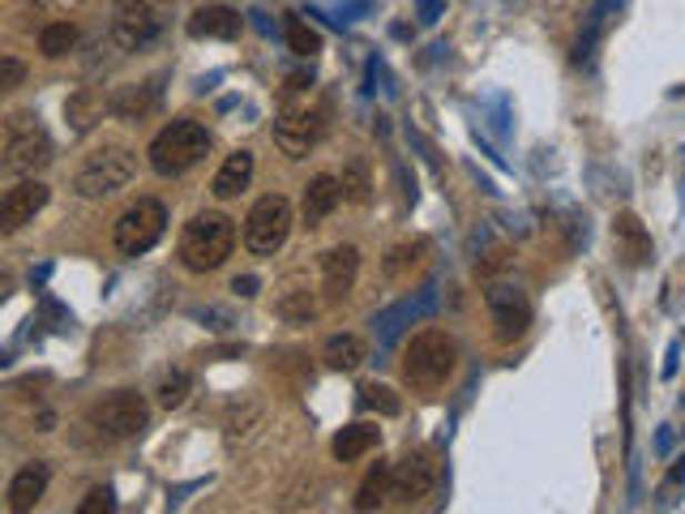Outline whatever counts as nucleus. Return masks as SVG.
<instances>
[{
  "label": "nucleus",
  "instance_id": "58836bf2",
  "mask_svg": "<svg viewBox=\"0 0 685 514\" xmlns=\"http://www.w3.org/2000/svg\"><path fill=\"white\" fill-rule=\"evenodd\" d=\"M4 364H9V356H4V352H0V369H4Z\"/></svg>",
  "mask_w": 685,
  "mask_h": 514
},
{
  "label": "nucleus",
  "instance_id": "dca6fc26",
  "mask_svg": "<svg viewBox=\"0 0 685 514\" xmlns=\"http://www.w3.org/2000/svg\"><path fill=\"white\" fill-rule=\"evenodd\" d=\"M339 202H343V184H339V177L322 172V177H313V181L304 184V193H300V219L309 228H318V223H326L330 214H334Z\"/></svg>",
  "mask_w": 685,
  "mask_h": 514
},
{
  "label": "nucleus",
  "instance_id": "aec40b11",
  "mask_svg": "<svg viewBox=\"0 0 685 514\" xmlns=\"http://www.w3.org/2000/svg\"><path fill=\"white\" fill-rule=\"evenodd\" d=\"M43 493H48V467H43V463H30V467H22V472L9 481V511H18V514L34 511V506L43 502Z\"/></svg>",
  "mask_w": 685,
  "mask_h": 514
},
{
  "label": "nucleus",
  "instance_id": "cd10ccee",
  "mask_svg": "<svg viewBox=\"0 0 685 514\" xmlns=\"http://www.w3.org/2000/svg\"><path fill=\"white\" fill-rule=\"evenodd\" d=\"M360 403L369 407V412H377V416H399L403 412V399L382 386V382H369V386H360Z\"/></svg>",
  "mask_w": 685,
  "mask_h": 514
},
{
  "label": "nucleus",
  "instance_id": "2f4dec72",
  "mask_svg": "<svg viewBox=\"0 0 685 514\" xmlns=\"http://www.w3.org/2000/svg\"><path fill=\"white\" fill-rule=\"evenodd\" d=\"M27 82V64L18 57H0V94H13Z\"/></svg>",
  "mask_w": 685,
  "mask_h": 514
},
{
  "label": "nucleus",
  "instance_id": "72a5a7b5",
  "mask_svg": "<svg viewBox=\"0 0 685 514\" xmlns=\"http://www.w3.org/2000/svg\"><path fill=\"white\" fill-rule=\"evenodd\" d=\"M258 288H262V279H258V274H236V279H232V292L244 296V301H253V296H258Z\"/></svg>",
  "mask_w": 685,
  "mask_h": 514
},
{
  "label": "nucleus",
  "instance_id": "20e7f679",
  "mask_svg": "<svg viewBox=\"0 0 685 514\" xmlns=\"http://www.w3.org/2000/svg\"><path fill=\"white\" fill-rule=\"evenodd\" d=\"M210 154V133L198 121H172L159 129V138L150 142V168L159 177H184L189 168H198Z\"/></svg>",
  "mask_w": 685,
  "mask_h": 514
},
{
  "label": "nucleus",
  "instance_id": "f704fd0d",
  "mask_svg": "<svg viewBox=\"0 0 685 514\" xmlns=\"http://www.w3.org/2000/svg\"><path fill=\"white\" fill-rule=\"evenodd\" d=\"M193 318H198V322H219V331L232 326V318H228L223 309H193Z\"/></svg>",
  "mask_w": 685,
  "mask_h": 514
},
{
  "label": "nucleus",
  "instance_id": "c85d7f7f",
  "mask_svg": "<svg viewBox=\"0 0 685 514\" xmlns=\"http://www.w3.org/2000/svg\"><path fill=\"white\" fill-rule=\"evenodd\" d=\"M343 198L347 202H356V206H364L369 198H373V181H369V172H364V163H347L343 168Z\"/></svg>",
  "mask_w": 685,
  "mask_h": 514
},
{
  "label": "nucleus",
  "instance_id": "1a4fd4ad",
  "mask_svg": "<svg viewBox=\"0 0 685 514\" xmlns=\"http://www.w3.org/2000/svg\"><path fill=\"white\" fill-rule=\"evenodd\" d=\"M90 424H94L103 437H117V442H124V437H138V433L150 424V407H147V399H142V394L117 391V394H108V399H99V403L90 407Z\"/></svg>",
  "mask_w": 685,
  "mask_h": 514
},
{
  "label": "nucleus",
  "instance_id": "5701e85b",
  "mask_svg": "<svg viewBox=\"0 0 685 514\" xmlns=\"http://www.w3.org/2000/svg\"><path fill=\"white\" fill-rule=\"evenodd\" d=\"M154 103H159V82H147V87H124V91H117L112 99H108V108H112L117 117H124V121H142Z\"/></svg>",
  "mask_w": 685,
  "mask_h": 514
},
{
  "label": "nucleus",
  "instance_id": "2eb2a0df",
  "mask_svg": "<svg viewBox=\"0 0 685 514\" xmlns=\"http://www.w3.org/2000/svg\"><path fill=\"white\" fill-rule=\"evenodd\" d=\"M613 249L626 266H647L652 262V232L634 211H622L613 219Z\"/></svg>",
  "mask_w": 685,
  "mask_h": 514
},
{
  "label": "nucleus",
  "instance_id": "ddd939ff",
  "mask_svg": "<svg viewBox=\"0 0 685 514\" xmlns=\"http://www.w3.org/2000/svg\"><path fill=\"white\" fill-rule=\"evenodd\" d=\"M488 313L497 322V339H506V343L523 339L527 326H532V301L518 288H506V283L488 288Z\"/></svg>",
  "mask_w": 685,
  "mask_h": 514
},
{
  "label": "nucleus",
  "instance_id": "393cba45",
  "mask_svg": "<svg viewBox=\"0 0 685 514\" xmlns=\"http://www.w3.org/2000/svg\"><path fill=\"white\" fill-rule=\"evenodd\" d=\"M386 497H390V463H377L364 481H360L356 488V511H377V506H386Z\"/></svg>",
  "mask_w": 685,
  "mask_h": 514
},
{
  "label": "nucleus",
  "instance_id": "e433bc0d",
  "mask_svg": "<svg viewBox=\"0 0 685 514\" xmlns=\"http://www.w3.org/2000/svg\"><path fill=\"white\" fill-rule=\"evenodd\" d=\"M420 13H424V22H437V0H420Z\"/></svg>",
  "mask_w": 685,
  "mask_h": 514
},
{
  "label": "nucleus",
  "instance_id": "473e14b6",
  "mask_svg": "<svg viewBox=\"0 0 685 514\" xmlns=\"http://www.w3.org/2000/svg\"><path fill=\"white\" fill-rule=\"evenodd\" d=\"M108 511H117V493H112L108 484H99V488H90V493H87V502L78 506V514H108Z\"/></svg>",
  "mask_w": 685,
  "mask_h": 514
},
{
  "label": "nucleus",
  "instance_id": "9d476101",
  "mask_svg": "<svg viewBox=\"0 0 685 514\" xmlns=\"http://www.w3.org/2000/svg\"><path fill=\"white\" fill-rule=\"evenodd\" d=\"M437 484H442V463H437V454L433 451L403 454V458L390 467V497H399L403 506L424 502Z\"/></svg>",
  "mask_w": 685,
  "mask_h": 514
},
{
  "label": "nucleus",
  "instance_id": "b1692460",
  "mask_svg": "<svg viewBox=\"0 0 685 514\" xmlns=\"http://www.w3.org/2000/svg\"><path fill=\"white\" fill-rule=\"evenodd\" d=\"M103 112H108V99L99 91H90V87H82L78 94H69V103H64V117L78 124V129H90Z\"/></svg>",
  "mask_w": 685,
  "mask_h": 514
},
{
  "label": "nucleus",
  "instance_id": "39448f33",
  "mask_svg": "<svg viewBox=\"0 0 685 514\" xmlns=\"http://www.w3.org/2000/svg\"><path fill=\"white\" fill-rule=\"evenodd\" d=\"M133 177H138V154L124 151V147H103V151L87 154V163L73 177V189H78V198L99 202V198L120 193Z\"/></svg>",
  "mask_w": 685,
  "mask_h": 514
},
{
  "label": "nucleus",
  "instance_id": "7ed1b4c3",
  "mask_svg": "<svg viewBox=\"0 0 685 514\" xmlns=\"http://www.w3.org/2000/svg\"><path fill=\"white\" fill-rule=\"evenodd\" d=\"M454 369H459V343L446 331H420L403 347V377H407V386L424 394L442 391L454 377Z\"/></svg>",
  "mask_w": 685,
  "mask_h": 514
},
{
  "label": "nucleus",
  "instance_id": "bb28decb",
  "mask_svg": "<svg viewBox=\"0 0 685 514\" xmlns=\"http://www.w3.org/2000/svg\"><path fill=\"white\" fill-rule=\"evenodd\" d=\"M274 313H279L288 326H309V322L318 318V304H313L309 292H288L283 301L274 304Z\"/></svg>",
  "mask_w": 685,
  "mask_h": 514
},
{
  "label": "nucleus",
  "instance_id": "a211bd4d",
  "mask_svg": "<svg viewBox=\"0 0 685 514\" xmlns=\"http://www.w3.org/2000/svg\"><path fill=\"white\" fill-rule=\"evenodd\" d=\"M249 181H253V151H236L223 159V168L214 172V198L219 202H232V198H240L244 189H249Z\"/></svg>",
  "mask_w": 685,
  "mask_h": 514
},
{
  "label": "nucleus",
  "instance_id": "c756f323",
  "mask_svg": "<svg viewBox=\"0 0 685 514\" xmlns=\"http://www.w3.org/2000/svg\"><path fill=\"white\" fill-rule=\"evenodd\" d=\"M288 48H292L296 57H318V52H322V34L313 31L309 22L292 18V22H288Z\"/></svg>",
  "mask_w": 685,
  "mask_h": 514
},
{
  "label": "nucleus",
  "instance_id": "4be33fe9",
  "mask_svg": "<svg viewBox=\"0 0 685 514\" xmlns=\"http://www.w3.org/2000/svg\"><path fill=\"white\" fill-rule=\"evenodd\" d=\"M377 442H382V429L360 421V424H347V429L330 442V451H334L339 463H356V458H364L369 451H377Z\"/></svg>",
  "mask_w": 685,
  "mask_h": 514
},
{
  "label": "nucleus",
  "instance_id": "f257e3e1",
  "mask_svg": "<svg viewBox=\"0 0 685 514\" xmlns=\"http://www.w3.org/2000/svg\"><path fill=\"white\" fill-rule=\"evenodd\" d=\"M309 87H313L309 78H292L288 99H283V108L274 117V142L288 159H304L330 129V108L309 99Z\"/></svg>",
  "mask_w": 685,
  "mask_h": 514
},
{
  "label": "nucleus",
  "instance_id": "9b49d317",
  "mask_svg": "<svg viewBox=\"0 0 685 514\" xmlns=\"http://www.w3.org/2000/svg\"><path fill=\"white\" fill-rule=\"evenodd\" d=\"M163 34V13L150 0H120L112 13V43L120 52H142Z\"/></svg>",
  "mask_w": 685,
  "mask_h": 514
},
{
  "label": "nucleus",
  "instance_id": "f8f14e48",
  "mask_svg": "<svg viewBox=\"0 0 685 514\" xmlns=\"http://www.w3.org/2000/svg\"><path fill=\"white\" fill-rule=\"evenodd\" d=\"M48 198H52V189L43 181H18L13 189H4L0 193V236H13V232H22L34 214L48 206Z\"/></svg>",
  "mask_w": 685,
  "mask_h": 514
},
{
  "label": "nucleus",
  "instance_id": "0eeeda50",
  "mask_svg": "<svg viewBox=\"0 0 685 514\" xmlns=\"http://www.w3.org/2000/svg\"><path fill=\"white\" fill-rule=\"evenodd\" d=\"M52 159H57V151H52L48 129L34 124L30 117H13L9 138H4V159H0L4 172H13V177H34V172H43Z\"/></svg>",
  "mask_w": 685,
  "mask_h": 514
},
{
  "label": "nucleus",
  "instance_id": "c9c22d12",
  "mask_svg": "<svg viewBox=\"0 0 685 514\" xmlns=\"http://www.w3.org/2000/svg\"><path fill=\"white\" fill-rule=\"evenodd\" d=\"M13 288H18V283H13V274L0 271V304H4V301H9V296H13Z\"/></svg>",
  "mask_w": 685,
  "mask_h": 514
},
{
  "label": "nucleus",
  "instance_id": "f3484780",
  "mask_svg": "<svg viewBox=\"0 0 685 514\" xmlns=\"http://www.w3.org/2000/svg\"><path fill=\"white\" fill-rule=\"evenodd\" d=\"M244 18L232 4H202L193 18H189V34L193 39H236Z\"/></svg>",
  "mask_w": 685,
  "mask_h": 514
},
{
  "label": "nucleus",
  "instance_id": "f03ea898",
  "mask_svg": "<svg viewBox=\"0 0 685 514\" xmlns=\"http://www.w3.org/2000/svg\"><path fill=\"white\" fill-rule=\"evenodd\" d=\"M236 249V223L219 211H202L184 223V236H180V262L184 271L206 274L219 271Z\"/></svg>",
  "mask_w": 685,
  "mask_h": 514
},
{
  "label": "nucleus",
  "instance_id": "7c9ffc66",
  "mask_svg": "<svg viewBox=\"0 0 685 514\" xmlns=\"http://www.w3.org/2000/svg\"><path fill=\"white\" fill-rule=\"evenodd\" d=\"M189 391H193L189 373H184V369H172V373L159 382V403H163V407H180V403L189 399Z\"/></svg>",
  "mask_w": 685,
  "mask_h": 514
},
{
  "label": "nucleus",
  "instance_id": "4468645a",
  "mask_svg": "<svg viewBox=\"0 0 685 514\" xmlns=\"http://www.w3.org/2000/svg\"><path fill=\"white\" fill-rule=\"evenodd\" d=\"M318 266H322V288H326L330 301H347L360 274V249L356 244H334L322 253Z\"/></svg>",
  "mask_w": 685,
  "mask_h": 514
},
{
  "label": "nucleus",
  "instance_id": "6e6552de",
  "mask_svg": "<svg viewBox=\"0 0 685 514\" xmlns=\"http://www.w3.org/2000/svg\"><path fill=\"white\" fill-rule=\"evenodd\" d=\"M163 228H168V211H163V202H154V198H138V202L117 219V232H112L117 253H124V258H142V253H150V249L159 244Z\"/></svg>",
  "mask_w": 685,
  "mask_h": 514
},
{
  "label": "nucleus",
  "instance_id": "a878e982",
  "mask_svg": "<svg viewBox=\"0 0 685 514\" xmlns=\"http://www.w3.org/2000/svg\"><path fill=\"white\" fill-rule=\"evenodd\" d=\"M73 48H78V27H73V22H52V27H43V34H39V52H43L48 61L69 57Z\"/></svg>",
  "mask_w": 685,
  "mask_h": 514
},
{
  "label": "nucleus",
  "instance_id": "4c0bfd02",
  "mask_svg": "<svg viewBox=\"0 0 685 514\" xmlns=\"http://www.w3.org/2000/svg\"><path fill=\"white\" fill-rule=\"evenodd\" d=\"M668 451H673V429L659 433V454H668Z\"/></svg>",
  "mask_w": 685,
  "mask_h": 514
},
{
  "label": "nucleus",
  "instance_id": "6ab92c4d",
  "mask_svg": "<svg viewBox=\"0 0 685 514\" xmlns=\"http://www.w3.org/2000/svg\"><path fill=\"white\" fill-rule=\"evenodd\" d=\"M322 361H326V369H334V373H356L360 364L369 361V343L360 339V334H330L326 343H322Z\"/></svg>",
  "mask_w": 685,
  "mask_h": 514
},
{
  "label": "nucleus",
  "instance_id": "423d86ee",
  "mask_svg": "<svg viewBox=\"0 0 685 514\" xmlns=\"http://www.w3.org/2000/svg\"><path fill=\"white\" fill-rule=\"evenodd\" d=\"M292 223H296V214H292V202L283 193L258 198L253 211L244 214V244H249V253H258V258L279 253L288 244V236H292Z\"/></svg>",
  "mask_w": 685,
  "mask_h": 514
},
{
  "label": "nucleus",
  "instance_id": "412c9836",
  "mask_svg": "<svg viewBox=\"0 0 685 514\" xmlns=\"http://www.w3.org/2000/svg\"><path fill=\"white\" fill-rule=\"evenodd\" d=\"M429 253H433V244L424 241V236H416V241H399V244H394V249H390V253H386L382 271H386V279H394V283H403V279H412V274H416V271H424Z\"/></svg>",
  "mask_w": 685,
  "mask_h": 514
}]
</instances>
